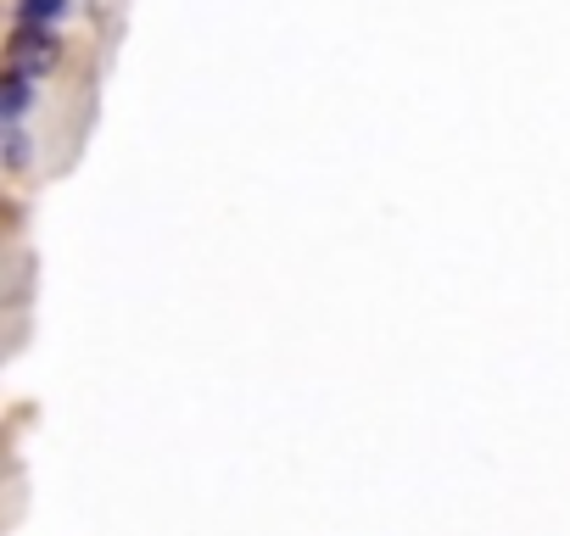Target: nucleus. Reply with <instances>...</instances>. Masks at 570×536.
I'll use <instances>...</instances> for the list:
<instances>
[{"mask_svg": "<svg viewBox=\"0 0 570 536\" xmlns=\"http://www.w3.org/2000/svg\"><path fill=\"white\" fill-rule=\"evenodd\" d=\"M56 62H62V34H56V29H18L12 45H7V67H12V73L45 78Z\"/></svg>", "mask_w": 570, "mask_h": 536, "instance_id": "f257e3e1", "label": "nucleus"}, {"mask_svg": "<svg viewBox=\"0 0 570 536\" xmlns=\"http://www.w3.org/2000/svg\"><path fill=\"white\" fill-rule=\"evenodd\" d=\"M40 101V78H29V73H12L7 67V84H0V118H7V129L12 124H23V112Z\"/></svg>", "mask_w": 570, "mask_h": 536, "instance_id": "f03ea898", "label": "nucleus"}, {"mask_svg": "<svg viewBox=\"0 0 570 536\" xmlns=\"http://www.w3.org/2000/svg\"><path fill=\"white\" fill-rule=\"evenodd\" d=\"M73 0H12V23L18 29H56L67 18Z\"/></svg>", "mask_w": 570, "mask_h": 536, "instance_id": "7ed1b4c3", "label": "nucleus"}, {"mask_svg": "<svg viewBox=\"0 0 570 536\" xmlns=\"http://www.w3.org/2000/svg\"><path fill=\"white\" fill-rule=\"evenodd\" d=\"M29 151H34V135L23 124L7 129V146H0V162H7V173H23L29 168Z\"/></svg>", "mask_w": 570, "mask_h": 536, "instance_id": "20e7f679", "label": "nucleus"}]
</instances>
